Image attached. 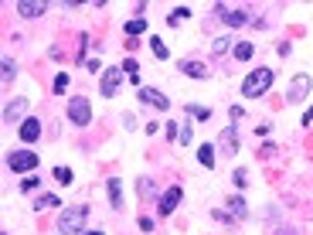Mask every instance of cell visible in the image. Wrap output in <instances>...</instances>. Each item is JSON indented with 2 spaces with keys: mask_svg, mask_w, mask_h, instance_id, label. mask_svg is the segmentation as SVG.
<instances>
[{
  "mask_svg": "<svg viewBox=\"0 0 313 235\" xmlns=\"http://www.w3.org/2000/svg\"><path fill=\"white\" fill-rule=\"evenodd\" d=\"M272 82H276V72L272 68H256V72H248L245 82H242V96L245 99H259V96H266L272 89Z\"/></svg>",
  "mask_w": 313,
  "mask_h": 235,
  "instance_id": "1",
  "label": "cell"
},
{
  "mask_svg": "<svg viewBox=\"0 0 313 235\" xmlns=\"http://www.w3.org/2000/svg\"><path fill=\"white\" fill-rule=\"evenodd\" d=\"M85 222H89V208L85 204L65 208V212L58 215V232L61 235H82L85 232Z\"/></svg>",
  "mask_w": 313,
  "mask_h": 235,
  "instance_id": "2",
  "label": "cell"
},
{
  "mask_svg": "<svg viewBox=\"0 0 313 235\" xmlns=\"http://www.w3.org/2000/svg\"><path fill=\"white\" fill-rule=\"evenodd\" d=\"M68 123L72 126H89L92 123V102L85 96H75V99H68Z\"/></svg>",
  "mask_w": 313,
  "mask_h": 235,
  "instance_id": "3",
  "label": "cell"
},
{
  "mask_svg": "<svg viewBox=\"0 0 313 235\" xmlns=\"http://www.w3.org/2000/svg\"><path fill=\"white\" fill-rule=\"evenodd\" d=\"M123 65H112V68H106L102 72V82H99V96L102 99H112L116 92H119V85H123Z\"/></svg>",
  "mask_w": 313,
  "mask_h": 235,
  "instance_id": "4",
  "label": "cell"
},
{
  "mask_svg": "<svg viewBox=\"0 0 313 235\" xmlns=\"http://www.w3.org/2000/svg\"><path fill=\"white\" fill-rule=\"evenodd\" d=\"M41 164V157L34 154V150H14L11 157H7V167L14 170V174H27V170H34Z\"/></svg>",
  "mask_w": 313,
  "mask_h": 235,
  "instance_id": "5",
  "label": "cell"
},
{
  "mask_svg": "<svg viewBox=\"0 0 313 235\" xmlns=\"http://www.w3.org/2000/svg\"><path fill=\"white\" fill-rule=\"evenodd\" d=\"M136 99L143 102V106H153V109H160V112H167L170 109V99L164 96L160 89H150V85H143V89L136 92Z\"/></svg>",
  "mask_w": 313,
  "mask_h": 235,
  "instance_id": "6",
  "label": "cell"
},
{
  "mask_svg": "<svg viewBox=\"0 0 313 235\" xmlns=\"http://www.w3.org/2000/svg\"><path fill=\"white\" fill-rule=\"evenodd\" d=\"M180 201H184V191H180V184H174V188H167L164 194H160V204H156V212H160V215H174Z\"/></svg>",
  "mask_w": 313,
  "mask_h": 235,
  "instance_id": "7",
  "label": "cell"
},
{
  "mask_svg": "<svg viewBox=\"0 0 313 235\" xmlns=\"http://www.w3.org/2000/svg\"><path fill=\"white\" fill-rule=\"evenodd\" d=\"M306 92H310V75H306V72H300V75L290 82V89H286V102H293V106H296V102L306 99Z\"/></svg>",
  "mask_w": 313,
  "mask_h": 235,
  "instance_id": "8",
  "label": "cell"
},
{
  "mask_svg": "<svg viewBox=\"0 0 313 235\" xmlns=\"http://www.w3.org/2000/svg\"><path fill=\"white\" fill-rule=\"evenodd\" d=\"M214 146H218V154H228V157L238 154V126L228 123L222 130V136H218V143H214Z\"/></svg>",
  "mask_w": 313,
  "mask_h": 235,
  "instance_id": "9",
  "label": "cell"
},
{
  "mask_svg": "<svg viewBox=\"0 0 313 235\" xmlns=\"http://www.w3.org/2000/svg\"><path fill=\"white\" fill-rule=\"evenodd\" d=\"M177 68H180L187 78H208V75H211V68L204 65V62H198V58H180Z\"/></svg>",
  "mask_w": 313,
  "mask_h": 235,
  "instance_id": "10",
  "label": "cell"
},
{
  "mask_svg": "<svg viewBox=\"0 0 313 235\" xmlns=\"http://www.w3.org/2000/svg\"><path fill=\"white\" fill-rule=\"evenodd\" d=\"M17 133H21V140H24V143H34V140H41V120L27 116V120L21 123V130H17Z\"/></svg>",
  "mask_w": 313,
  "mask_h": 235,
  "instance_id": "11",
  "label": "cell"
},
{
  "mask_svg": "<svg viewBox=\"0 0 313 235\" xmlns=\"http://www.w3.org/2000/svg\"><path fill=\"white\" fill-rule=\"evenodd\" d=\"M14 11H17V17H27V21H34V17H41V14L48 11V4H34V0H21V4H17Z\"/></svg>",
  "mask_w": 313,
  "mask_h": 235,
  "instance_id": "12",
  "label": "cell"
},
{
  "mask_svg": "<svg viewBox=\"0 0 313 235\" xmlns=\"http://www.w3.org/2000/svg\"><path fill=\"white\" fill-rule=\"evenodd\" d=\"M24 112H27V99H14V102H7V106H4V123H7V126L17 123Z\"/></svg>",
  "mask_w": 313,
  "mask_h": 235,
  "instance_id": "13",
  "label": "cell"
},
{
  "mask_svg": "<svg viewBox=\"0 0 313 235\" xmlns=\"http://www.w3.org/2000/svg\"><path fill=\"white\" fill-rule=\"evenodd\" d=\"M106 188H109V201L116 212H123V181L119 178H109L106 181Z\"/></svg>",
  "mask_w": 313,
  "mask_h": 235,
  "instance_id": "14",
  "label": "cell"
},
{
  "mask_svg": "<svg viewBox=\"0 0 313 235\" xmlns=\"http://www.w3.org/2000/svg\"><path fill=\"white\" fill-rule=\"evenodd\" d=\"M222 21L228 24V27H245V24H248V11H232V7H228Z\"/></svg>",
  "mask_w": 313,
  "mask_h": 235,
  "instance_id": "15",
  "label": "cell"
},
{
  "mask_svg": "<svg viewBox=\"0 0 313 235\" xmlns=\"http://www.w3.org/2000/svg\"><path fill=\"white\" fill-rule=\"evenodd\" d=\"M232 55L238 58V62H248V58L256 55V45H252V41H235V48H232Z\"/></svg>",
  "mask_w": 313,
  "mask_h": 235,
  "instance_id": "16",
  "label": "cell"
},
{
  "mask_svg": "<svg viewBox=\"0 0 313 235\" xmlns=\"http://www.w3.org/2000/svg\"><path fill=\"white\" fill-rule=\"evenodd\" d=\"M146 27H150V24H146V17H133V21H126L123 31H126V38H140Z\"/></svg>",
  "mask_w": 313,
  "mask_h": 235,
  "instance_id": "17",
  "label": "cell"
},
{
  "mask_svg": "<svg viewBox=\"0 0 313 235\" xmlns=\"http://www.w3.org/2000/svg\"><path fill=\"white\" fill-rule=\"evenodd\" d=\"M214 154H218V146H214V143H204L201 150H198V160L204 164V170H211V167H214Z\"/></svg>",
  "mask_w": 313,
  "mask_h": 235,
  "instance_id": "18",
  "label": "cell"
},
{
  "mask_svg": "<svg viewBox=\"0 0 313 235\" xmlns=\"http://www.w3.org/2000/svg\"><path fill=\"white\" fill-rule=\"evenodd\" d=\"M14 75H17V65H14V58H4V62H0V82H4V85H11Z\"/></svg>",
  "mask_w": 313,
  "mask_h": 235,
  "instance_id": "19",
  "label": "cell"
},
{
  "mask_svg": "<svg viewBox=\"0 0 313 235\" xmlns=\"http://www.w3.org/2000/svg\"><path fill=\"white\" fill-rule=\"evenodd\" d=\"M228 208H232V215H235V218H248V204H245V198H242V194L228 198Z\"/></svg>",
  "mask_w": 313,
  "mask_h": 235,
  "instance_id": "20",
  "label": "cell"
},
{
  "mask_svg": "<svg viewBox=\"0 0 313 235\" xmlns=\"http://www.w3.org/2000/svg\"><path fill=\"white\" fill-rule=\"evenodd\" d=\"M58 194H41V198H38V201H34V212L41 215V212H48V208H58Z\"/></svg>",
  "mask_w": 313,
  "mask_h": 235,
  "instance_id": "21",
  "label": "cell"
},
{
  "mask_svg": "<svg viewBox=\"0 0 313 235\" xmlns=\"http://www.w3.org/2000/svg\"><path fill=\"white\" fill-rule=\"evenodd\" d=\"M184 112H187V116H194V120H201V123H208V120H211V109H208V106H194V102H191V106H184Z\"/></svg>",
  "mask_w": 313,
  "mask_h": 235,
  "instance_id": "22",
  "label": "cell"
},
{
  "mask_svg": "<svg viewBox=\"0 0 313 235\" xmlns=\"http://www.w3.org/2000/svg\"><path fill=\"white\" fill-rule=\"evenodd\" d=\"M150 48H153V55L160 58V62H167V58H170L167 45H164V38H156V34H150Z\"/></svg>",
  "mask_w": 313,
  "mask_h": 235,
  "instance_id": "23",
  "label": "cell"
},
{
  "mask_svg": "<svg viewBox=\"0 0 313 235\" xmlns=\"http://www.w3.org/2000/svg\"><path fill=\"white\" fill-rule=\"evenodd\" d=\"M51 174H55V181H58V184H61V188H68V184L75 181V174H72V167H55V170H51Z\"/></svg>",
  "mask_w": 313,
  "mask_h": 235,
  "instance_id": "24",
  "label": "cell"
},
{
  "mask_svg": "<svg viewBox=\"0 0 313 235\" xmlns=\"http://www.w3.org/2000/svg\"><path fill=\"white\" fill-rule=\"evenodd\" d=\"M228 48H235L232 38H214V41H211V51H214V55H228Z\"/></svg>",
  "mask_w": 313,
  "mask_h": 235,
  "instance_id": "25",
  "label": "cell"
},
{
  "mask_svg": "<svg viewBox=\"0 0 313 235\" xmlns=\"http://www.w3.org/2000/svg\"><path fill=\"white\" fill-rule=\"evenodd\" d=\"M187 17H191L187 7H174V11H170V17H167V24H170V27H177V24H180V21H187Z\"/></svg>",
  "mask_w": 313,
  "mask_h": 235,
  "instance_id": "26",
  "label": "cell"
},
{
  "mask_svg": "<svg viewBox=\"0 0 313 235\" xmlns=\"http://www.w3.org/2000/svg\"><path fill=\"white\" fill-rule=\"evenodd\" d=\"M232 181H235V188H238V191H245V188H248V170H245V167H235Z\"/></svg>",
  "mask_w": 313,
  "mask_h": 235,
  "instance_id": "27",
  "label": "cell"
},
{
  "mask_svg": "<svg viewBox=\"0 0 313 235\" xmlns=\"http://www.w3.org/2000/svg\"><path fill=\"white\" fill-rule=\"evenodd\" d=\"M51 89H55V96H65V89H68V72H58L55 82H51Z\"/></svg>",
  "mask_w": 313,
  "mask_h": 235,
  "instance_id": "28",
  "label": "cell"
},
{
  "mask_svg": "<svg viewBox=\"0 0 313 235\" xmlns=\"http://www.w3.org/2000/svg\"><path fill=\"white\" fill-rule=\"evenodd\" d=\"M38 188H41V178H34V174H27V178L21 181V191H24V194H31V191H38Z\"/></svg>",
  "mask_w": 313,
  "mask_h": 235,
  "instance_id": "29",
  "label": "cell"
},
{
  "mask_svg": "<svg viewBox=\"0 0 313 235\" xmlns=\"http://www.w3.org/2000/svg\"><path fill=\"white\" fill-rule=\"evenodd\" d=\"M85 48H89V34H78V48H75V62H85Z\"/></svg>",
  "mask_w": 313,
  "mask_h": 235,
  "instance_id": "30",
  "label": "cell"
},
{
  "mask_svg": "<svg viewBox=\"0 0 313 235\" xmlns=\"http://www.w3.org/2000/svg\"><path fill=\"white\" fill-rule=\"evenodd\" d=\"M191 136H194V133H191V123H187V120H180V133H177V143H180V146H187V143H191Z\"/></svg>",
  "mask_w": 313,
  "mask_h": 235,
  "instance_id": "31",
  "label": "cell"
},
{
  "mask_svg": "<svg viewBox=\"0 0 313 235\" xmlns=\"http://www.w3.org/2000/svg\"><path fill=\"white\" fill-rule=\"evenodd\" d=\"M123 72H126V78L140 75V62H136V58H126V62H123Z\"/></svg>",
  "mask_w": 313,
  "mask_h": 235,
  "instance_id": "32",
  "label": "cell"
},
{
  "mask_svg": "<svg viewBox=\"0 0 313 235\" xmlns=\"http://www.w3.org/2000/svg\"><path fill=\"white\" fill-rule=\"evenodd\" d=\"M259 154H262V157H266V160H269V157H276V154H279V146L272 143V140H266V143L259 146Z\"/></svg>",
  "mask_w": 313,
  "mask_h": 235,
  "instance_id": "33",
  "label": "cell"
},
{
  "mask_svg": "<svg viewBox=\"0 0 313 235\" xmlns=\"http://www.w3.org/2000/svg\"><path fill=\"white\" fill-rule=\"evenodd\" d=\"M177 133H180V123L174 120V123H167V136H170V143H177Z\"/></svg>",
  "mask_w": 313,
  "mask_h": 235,
  "instance_id": "34",
  "label": "cell"
},
{
  "mask_svg": "<svg viewBox=\"0 0 313 235\" xmlns=\"http://www.w3.org/2000/svg\"><path fill=\"white\" fill-rule=\"evenodd\" d=\"M85 68H89L92 75H96V72H106V68H102V62H99V58H89V62H85Z\"/></svg>",
  "mask_w": 313,
  "mask_h": 235,
  "instance_id": "35",
  "label": "cell"
},
{
  "mask_svg": "<svg viewBox=\"0 0 313 235\" xmlns=\"http://www.w3.org/2000/svg\"><path fill=\"white\" fill-rule=\"evenodd\" d=\"M242 116H245L242 106H232V109H228V120H232V123H235V120H242Z\"/></svg>",
  "mask_w": 313,
  "mask_h": 235,
  "instance_id": "36",
  "label": "cell"
},
{
  "mask_svg": "<svg viewBox=\"0 0 313 235\" xmlns=\"http://www.w3.org/2000/svg\"><path fill=\"white\" fill-rule=\"evenodd\" d=\"M140 194H156V184H150V181H140Z\"/></svg>",
  "mask_w": 313,
  "mask_h": 235,
  "instance_id": "37",
  "label": "cell"
},
{
  "mask_svg": "<svg viewBox=\"0 0 313 235\" xmlns=\"http://www.w3.org/2000/svg\"><path fill=\"white\" fill-rule=\"evenodd\" d=\"M140 228H143V232H153V218L143 215V218H140Z\"/></svg>",
  "mask_w": 313,
  "mask_h": 235,
  "instance_id": "38",
  "label": "cell"
},
{
  "mask_svg": "<svg viewBox=\"0 0 313 235\" xmlns=\"http://www.w3.org/2000/svg\"><path fill=\"white\" fill-rule=\"evenodd\" d=\"M269 130H272V123H259L256 126V136H269Z\"/></svg>",
  "mask_w": 313,
  "mask_h": 235,
  "instance_id": "39",
  "label": "cell"
},
{
  "mask_svg": "<svg viewBox=\"0 0 313 235\" xmlns=\"http://www.w3.org/2000/svg\"><path fill=\"white\" fill-rule=\"evenodd\" d=\"M123 123H126V130H136V120H133V112H123Z\"/></svg>",
  "mask_w": 313,
  "mask_h": 235,
  "instance_id": "40",
  "label": "cell"
},
{
  "mask_svg": "<svg viewBox=\"0 0 313 235\" xmlns=\"http://www.w3.org/2000/svg\"><path fill=\"white\" fill-rule=\"evenodd\" d=\"M272 235H296V228H290V225H283V228H276Z\"/></svg>",
  "mask_w": 313,
  "mask_h": 235,
  "instance_id": "41",
  "label": "cell"
},
{
  "mask_svg": "<svg viewBox=\"0 0 313 235\" xmlns=\"http://www.w3.org/2000/svg\"><path fill=\"white\" fill-rule=\"evenodd\" d=\"M313 123V109H306V112H303V126H310Z\"/></svg>",
  "mask_w": 313,
  "mask_h": 235,
  "instance_id": "42",
  "label": "cell"
},
{
  "mask_svg": "<svg viewBox=\"0 0 313 235\" xmlns=\"http://www.w3.org/2000/svg\"><path fill=\"white\" fill-rule=\"evenodd\" d=\"M82 235H106V232H102V228H85Z\"/></svg>",
  "mask_w": 313,
  "mask_h": 235,
  "instance_id": "43",
  "label": "cell"
}]
</instances>
